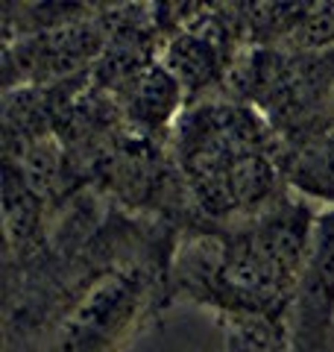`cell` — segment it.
I'll use <instances>...</instances> for the list:
<instances>
[{"instance_id":"obj_1","label":"cell","mask_w":334,"mask_h":352,"mask_svg":"<svg viewBox=\"0 0 334 352\" xmlns=\"http://www.w3.org/2000/svg\"><path fill=\"white\" fill-rule=\"evenodd\" d=\"M317 217L314 203L293 194L247 223L179 235L167 270V308H203L223 332L282 352Z\"/></svg>"},{"instance_id":"obj_2","label":"cell","mask_w":334,"mask_h":352,"mask_svg":"<svg viewBox=\"0 0 334 352\" xmlns=\"http://www.w3.org/2000/svg\"><path fill=\"white\" fill-rule=\"evenodd\" d=\"M170 156L194 208V229L247 223L293 197L282 141L255 109L229 94L182 109Z\"/></svg>"},{"instance_id":"obj_3","label":"cell","mask_w":334,"mask_h":352,"mask_svg":"<svg viewBox=\"0 0 334 352\" xmlns=\"http://www.w3.org/2000/svg\"><path fill=\"white\" fill-rule=\"evenodd\" d=\"M170 258L173 252L115 267L32 340L3 352H124L167 311Z\"/></svg>"},{"instance_id":"obj_4","label":"cell","mask_w":334,"mask_h":352,"mask_svg":"<svg viewBox=\"0 0 334 352\" xmlns=\"http://www.w3.org/2000/svg\"><path fill=\"white\" fill-rule=\"evenodd\" d=\"M226 94L255 109L282 147L299 144L334 126V50L249 47Z\"/></svg>"},{"instance_id":"obj_5","label":"cell","mask_w":334,"mask_h":352,"mask_svg":"<svg viewBox=\"0 0 334 352\" xmlns=\"http://www.w3.org/2000/svg\"><path fill=\"white\" fill-rule=\"evenodd\" d=\"M162 32V62L182 85L188 103L229 91L247 41L235 15V3H150Z\"/></svg>"},{"instance_id":"obj_6","label":"cell","mask_w":334,"mask_h":352,"mask_svg":"<svg viewBox=\"0 0 334 352\" xmlns=\"http://www.w3.org/2000/svg\"><path fill=\"white\" fill-rule=\"evenodd\" d=\"M115 3H91L80 18L44 32L3 41V91L71 82L91 74L111 32Z\"/></svg>"},{"instance_id":"obj_7","label":"cell","mask_w":334,"mask_h":352,"mask_svg":"<svg viewBox=\"0 0 334 352\" xmlns=\"http://www.w3.org/2000/svg\"><path fill=\"white\" fill-rule=\"evenodd\" d=\"M282 352H334V208L317 217L314 247L287 314Z\"/></svg>"},{"instance_id":"obj_8","label":"cell","mask_w":334,"mask_h":352,"mask_svg":"<svg viewBox=\"0 0 334 352\" xmlns=\"http://www.w3.org/2000/svg\"><path fill=\"white\" fill-rule=\"evenodd\" d=\"M282 168L293 194L334 208V126L299 144L282 147Z\"/></svg>"},{"instance_id":"obj_9","label":"cell","mask_w":334,"mask_h":352,"mask_svg":"<svg viewBox=\"0 0 334 352\" xmlns=\"http://www.w3.org/2000/svg\"><path fill=\"white\" fill-rule=\"evenodd\" d=\"M223 335H226V352H267L261 344H255V340L243 335H235V332H223Z\"/></svg>"}]
</instances>
